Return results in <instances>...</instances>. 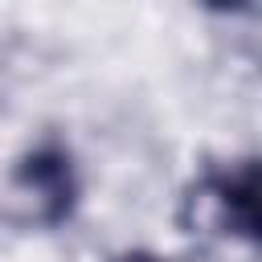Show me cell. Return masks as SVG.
<instances>
[{
  "mask_svg": "<svg viewBox=\"0 0 262 262\" xmlns=\"http://www.w3.org/2000/svg\"><path fill=\"white\" fill-rule=\"evenodd\" d=\"M180 225L188 233L254 242V233H258V168H254V160L205 168L180 196Z\"/></svg>",
  "mask_w": 262,
  "mask_h": 262,
  "instance_id": "cell-1",
  "label": "cell"
},
{
  "mask_svg": "<svg viewBox=\"0 0 262 262\" xmlns=\"http://www.w3.org/2000/svg\"><path fill=\"white\" fill-rule=\"evenodd\" d=\"M78 205V168L61 143H37L25 151L4 184V217L33 229L61 225Z\"/></svg>",
  "mask_w": 262,
  "mask_h": 262,
  "instance_id": "cell-2",
  "label": "cell"
},
{
  "mask_svg": "<svg viewBox=\"0 0 262 262\" xmlns=\"http://www.w3.org/2000/svg\"><path fill=\"white\" fill-rule=\"evenodd\" d=\"M209 12H225V16H242V12H254L258 0H201Z\"/></svg>",
  "mask_w": 262,
  "mask_h": 262,
  "instance_id": "cell-3",
  "label": "cell"
},
{
  "mask_svg": "<svg viewBox=\"0 0 262 262\" xmlns=\"http://www.w3.org/2000/svg\"><path fill=\"white\" fill-rule=\"evenodd\" d=\"M111 262H168V258H160V254H151V250H123V254L111 258Z\"/></svg>",
  "mask_w": 262,
  "mask_h": 262,
  "instance_id": "cell-4",
  "label": "cell"
}]
</instances>
